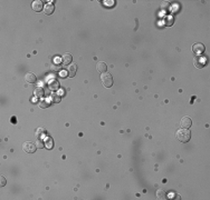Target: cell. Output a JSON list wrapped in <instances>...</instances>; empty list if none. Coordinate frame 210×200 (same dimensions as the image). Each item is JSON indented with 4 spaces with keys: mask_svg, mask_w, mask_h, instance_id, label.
Wrapping results in <instances>:
<instances>
[{
    "mask_svg": "<svg viewBox=\"0 0 210 200\" xmlns=\"http://www.w3.org/2000/svg\"><path fill=\"white\" fill-rule=\"evenodd\" d=\"M207 63V58L204 56H197L195 58V66L197 68H202Z\"/></svg>",
    "mask_w": 210,
    "mask_h": 200,
    "instance_id": "obj_4",
    "label": "cell"
},
{
    "mask_svg": "<svg viewBox=\"0 0 210 200\" xmlns=\"http://www.w3.org/2000/svg\"><path fill=\"white\" fill-rule=\"evenodd\" d=\"M176 136H177V139H178L179 141H181V142H188L189 140H190L191 138V132L189 131V129H185V128H181V129H179L177 133H176Z\"/></svg>",
    "mask_w": 210,
    "mask_h": 200,
    "instance_id": "obj_1",
    "label": "cell"
},
{
    "mask_svg": "<svg viewBox=\"0 0 210 200\" xmlns=\"http://www.w3.org/2000/svg\"><path fill=\"white\" fill-rule=\"evenodd\" d=\"M43 7H44V3L40 0H35L32 3V8L35 12H40L43 10Z\"/></svg>",
    "mask_w": 210,
    "mask_h": 200,
    "instance_id": "obj_5",
    "label": "cell"
},
{
    "mask_svg": "<svg viewBox=\"0 0 210 200\" xmlns=\"http://www.w3.org/2000/svg\"><path fill=\"white\" fill-rule=\"evenodd\" d=\"M36 148H37L36 144L30 142V141H27L22 146V149L25 150V152H27V153H34L36 151Z\"/></svg>",
    "mask_w": 210,
    "mask_h": 200,
    "instance_id": "obj_3",
    "label": "cell"
},
{
    "mask_svg": "<svg viewBox=\"0 0 210 200\" xmlns=\"http://www.w3.org/2000/svg\"><path fill=\"white\" fill-rule=\"evenodd\" d=\"M45 144H46V147L49 148V149L53 148V146H54V144H53V140H51V138H47V142H45Z\"/></svg>",
    "mask_w": 210,
    "mask_h": 200,
    "instance_id": "obj_16",
    "label": "cell"
},
{
    "mask_svg": "<svg viewBox=\"0 0 210 200\" xmlns=\"http://www.w3.org/2000/svg\"><path fill=\"white\" fill-rule=\"evenodd\" d=\"M164 24H166V26H172L173 25V18L172 17H166V19H164Z\"/></svg>",
    "mask_w": 210,
    "mask_h": 200,
    "instance_id": "obj_15",
    "label": "cell"
},
{
    "mask_svg": "<svg viewBox=\"0 0 210 200\" xmlns=\"http://www.w3.org/2000/svg\"><path fill=\"white\" fill-rule=\"evenodd\" d=\"M96 69H97V71L101 72V74L106 72V63H103V61H100V63L96 65Z\"/></svg>",
    "mask_w": 210,
    "mask_h": 200,
    "instance_id": "obj_11",
    "label": "cell"
},
{
    "mask_svg": "<svg viewBox=\"0 0 210 200\" xmlns=\"http://www.w3.org/2000/svg\"><path fill=\"white\" fill-rule=\"evenodd\" d=\"M36 146H37V148H39V149H41L43 147H45V142L43 141L41 138H38V140L36 141Z\"/></svg>",
    "mask_w": 210,
    "mask_h": 200,
    "instance_id": "obj_14",
    "label": "cell"
},
{
    "mask_svg": "<svg viewBox=\"0 0 210 200\" xmlns=\"http://www.w3.org/2000/svg\"><path fill=\"white\" fill-rule=\"evenodd\" d=\"M192 125V121H191V119L189 117H183V118L180 120V126L182 127V128H185V129H189Z\"/></svg>",
    "mask_w": 210,
    "mask_h": 200,
    "instance_id": "obj_6",
    "label": "cell"
},
{
    "mask_svg": "<svg viewBox=\"0 0 210 200\" xmlns=\"http://www.w3.org/2000/svg\"><path fill=\"white\" fill-rule=\"evenodd\" d=\"M1 187H5V185H6V179H5V177H2L1 176Z\"/></svg>",
    "mask_w": 210,
    "mask_h": 200,
    "instance_id": "obj_17",
    "label": "cell"
},
{
    "mask_svg": "<svg viewBox=\"0 0 210 200\" xmlns=\"http://www.w3.org/2000/svg\"><path fill=\"white\" fill-rule=\"evenodd\" d=\"M157 197H158L159 199H166V191L164 189L160 188V189H158V191H157Z\"/></svg>",
    "mask_w": 210,
    "mask_h": 200,
    "instance_id": "obj_13",
    "label": "cell"
},
{
    "mask_svg": "<svg viewBox=\"0 0 210 200\" xmlns=\"http://www.w3.org/2000/svg\"><path fill=\"white\" fill-rule=\"evenodd\" d=\"M54 9H55V8H54V5H53V3H47L44 8L45 15H47V16L51 15V13L54 12Z\"/></svg>",
    "mask_w": 210,
    "mask_h": 200,
    "instance_id": "obj_10",
    "label": "cell"
},
{
    "mask_svg": "<svg viewBox=\"0 0 210 200\" xmlns=\"http://www.w3.org/2000/svg\"><path fill=\"white\" fill-rule=\"evenodd\" d=\"M72 60H73V57H72L70 53H65L63 56V63L65 66H70Z\"/></svg>",
    "mask_w": 210,
    "mask_h": 200,
    "instance_id": "obj_12",
    "label": "cell"
},
{
    "mask_svg": "<svg viewBox=\"0 0 210 200\" xmlns=\"http://www.w3.org/2000/svg\"><path fill=\"white\" fill-rule=\"evenodd\" d=\"M192 51L196 52L197 55H199V53H201V52H204V46L202 44H193V46H192Z\"/></svg>",
    "mask_w": 210,
    "mask_h": 200,
    "instance_id": "obj_9",
    "label": "cell"
},
{
    "mask_svg": "<svg viewBox=\"0 0 210 200\" xmlns=\"http://www.w3.org/2000/svg\"><path fill=\"white\" fill-rule=\"evenodd\" d=\"M25 81L28 82V83H35L37 81V77L32 72H27L25 76Z\"/></svg>",
    "mask_w": 210,
    "mask_h": 200,
    "instance_id": "obj_8",
    "label": "cell"
},
{
    "mask_svg": "<svg viewBox=\"0 0 210 200\" xmlns=\"http://www.w3.org/2000/svg\"><path fill=\"white\" fill-rule=\"evenodd\" d=\"M101 81L105 88H111L113 86V77L108 72H104L101 75Z\"/></svg>",
    "mask_w": 210,
    "mask_h": 200,
    "instance_id": "obj_2",
    "label": "cell"
},
{
    "mask_svg": "<svg viewBox=\"0 0 210 200\" xmlns=\"http://www.w3.org/2000/svg\"><path fill=\"white\" fill-rule=\"evenodd\" d=\"M76 71H77L76 65H70V66H67V76H68L70 78L75 77V75H76Z\"/></svg>",
    "mask_w": 210,
    "mask_h": 200,
    "instance_id": "obj_7",
    "label": "cell"
}]
</instances>
